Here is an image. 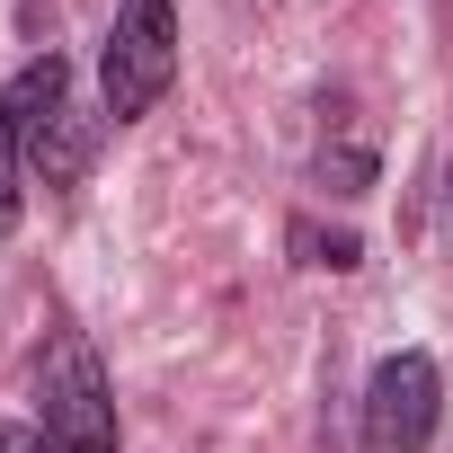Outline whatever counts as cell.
Here are the masks:
<instances>
[{
	"label": "cell",
	"mask_w": 453,
	"mask_h": 453,
	"mask_svg": "<svg viewBox=\"0 0 453 453\" xmlns=\"http://www.w3.org/2000/svg\"><path fill=\"white\" fill-rule=\"evenodd\" d=\"M36 409H45L54 453H116V391L81 329H54L36 347Z\"/></svg>",
	"instance_id": "obj_1"
},
{
	"label": "cell",
	"mask_w": 453,
	"mask_h": 453,
	"mask_svg": "<svg viewBox=\"0 0 453 453\" xmlns=\"http://www.w3.org/2000/svg\"><path fill=\"white\" fill-rule=\"evenodd\" d=\"M169 81H178V10H169V0H116V27H107V54H98L107 116L116 125L151 116Z\"/></svg>",
	"instance_id": "obj_2"
},
{
	"label": "cell",
	"mask_w": 453,
	"mask_h": 453,
	"mask_svg": "<svg viewBox=\"0 0 453 453\" xmlns=\"http://www.w3.org/2000/svg\"><path fill=\"white\" fill-rule=\"evenodd\" d=\"M435 418H444L435 365L426 356H382L373 382H365V435H373V453H426Z\"/></svg>",
	"instance_id": "obj_3"
},
{
	"label": "cell",
	"mask_w": 453,
	"mask_h": 453,
	"mask_svg": "<svg viewBox=\"0 0 453 453\" xmlns=\"http://www.w3.org/2000/svg\"><path fill=\"white\" fill-rule=\"evenodd\" d=\"M63 89H72L63 54H36L10 89H0V232H19V169L36 160V125L63 107Z\"/></svg>",
	"instance_id": "obj_4"
},
{
	"label": "cell",
	"mask_w": 453,
	"mask_h": 453,
	"mask_svg": "<svg viewBox=\"0 0 453 453\" xmlns=\"http://www.w3.org/2000/svg\"><path fill=\"white\" fill-rule=\"evenodd\" d=\"M81 160H89V116H81V107H54V116L36 125V178H45V187H72Z\"/></svg>",
	"instance_id": "obj_5"
},
{
	"label": "cell",
	"mask_w": 453,
	"mask_h": 453,
	"mask_svg": "<svg viewBox=\"0 0 453 453\" xmlns=\"http://www.w3.org/2000/svg\"><path fill=\"white\" fill-rule=\"evenodd\" d=\"M303 267H356V232H320V222H294Z\"/></svg>",
	"instance_id": "obj_6"
},
{
	"label": "cell",
	"mask_w": 453,
	"mask_h": 453,
	"mask_svg": "<svg viewBox=\"0 0 453 453\" xmlns=\"http://www.w3.org/2000/svg\"><path fill=\"white\" fill-rule=\"evenodd\" d=\"M0 453H54V444H45L36 426H0Z\"/></svg>",
	"instance_id": "obj_7"
}]
</instances>
